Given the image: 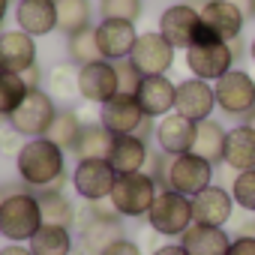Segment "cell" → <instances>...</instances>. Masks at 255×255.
I'll use <instances>...</instances> for the list:
<instances>
[{"mask_svg": "<svg viewBox=\"0 0 255 255\" xmlns=\"http://www.w3.org/2000/svg\"><path fill=\"white\" fill-rule=\"evenodd\" d=\"M0 240H3V237H0ZM0 246H3V243H0Z\"/></svg>", "mask_w": 255, "mask_h": 255, "instance_id": "obj_49", "label": "cell"}, {"mask_svg": "<svg viewBox=\"0 0 255 255\" xmlns=\"http://www.w3.org/2000/svg\"><path fill=\"white\" fill-rule=\"evenodd\" d=\"M201 27V12L192 0H177V3L165 6L159 12V33L177 48V51H186L192 42H195V33Z\"/></svg>", "mask_w": 255, "mask_h": 255, "instance_id": "obj_12", "label": "cell"}, {"mask_svg": "<svg viewBox=\"0 0 255 255\" xmlns=\"http://www.w3.org/2000/svg\"><path fill=\"white\" fill-rule=\"evenodd\" d=\"M57 99L45 90V87H30V93L24 96V102L9 114V126L21 135V138H39L48 132V126L57 114Z\"/></svg>", "mask_w": 255, "mask_h": 255, "instance_id": "obj_6", "label": "cell"}, {"mask_svg": "<svg viewBox=\"0 0 255 255\" xmlns=\"http://www.w3.org/2000/svg\"><path fill=\"white\" fill-rule=\"evenodd\" d=\"M228 255H255V231H240L237 237H231Z\"/></svg>", "mask_w": 255, "mask_h": 255, "instance_id": "obj_39", "label": "cell"}, {"mask_svg": "<svg viewBox=\"0 0 255 255\" xmlns=\"http://www.w3.org/2000/svg\"><path fill=\"white\" fill-rule=\"evenodd\" d=\"M27 246L33 255H75V231L63 225H42L27 240Z\"/></svg>", "mask_w": 255, "mask_h": 255, "instance_id": "obj_28", "label": "cell"}, {"mask_svg": "<svg viewBox=\"0 0 255 255\" xmlns=\"http://www.w3.org/2000/svg\"><path fill=\"white\" fill-rule=\"evenodd\" d=\"M117 66V81H120V93H135L138 90V84H141V72L135 69V63L126 57V60H117L114 63Z\"/></svg>", "mask_w": 255, "mask_h": 255, "instance_id": "obj_37", "label": "cell"}, {"mask_svg": "<svg viewBox=\"0 0 255 255\" xmlns=\"http://www.w3.org/2000/svg\"><path fill=\"white\" fill-rule=\"evenodd\" d=\"M15 174L18 180L33 189H63L69 183V171H66V150L57 147L51 138L39 135V138H24L18 156H15Z\"/></svg>", "mask_w": 255, "mask_h": 255, "instance_id": "obj_1", "label": "cell"}, {"mask_svg": "<svg viewBox=\"0 0 255 255\" xmlns=\"http://www.w3.org/2000/svg\"><path fill=\"white\" fill-rule=\"evenodd\" d=\"M0 255H33V249L27 243H3L0 246Z\"/></svg>", "mask_w": 255, "mask_h": 255, "instance_id": "obj_42", "label": "cell"}, {"mask_svg": "<svg viewBox=\"0 0 255 255\" xmlns=\"http://www.w3.org/2000/svg\"><path fill=\"white\" fill-rule=\"evenodd\" d=\"M66 60H69L72 66H87V63H93V60H102L99 45H96V30H93V27L66 36Z\"/></svg>", "mask_w": 255, "mask_h": 255, "instance_id": "obj_33", "label": "cell"}, {"mask_svg": "<svg viewBox=\"0 0 255 255\" xmlns=\"http://www.w3.org/2000/svg\"><path fill=\"white\" fill-rule=\"evenodd\" d=\"M120 237H126L123 219H102V216L90 213L87 207L78 210V225H75V252L78 255H102Z\"/></svg>", "mask_w": 255, "mask_h": 255, "instance_id": "obj_9", "label": "cell"}, {"mask_svg": "<svg viewBox=\"0 0 255 255\" xmlns=\"http://www.w3.org/2000/svg\"><path fill=\"white\" fill-rule=\"evenodd\" d=\"M102 255H144L141 252V246L135 243V240H129V237H120V240H114Z\"/></svg>", "mask_w": 255, "mask_h": 255, "instance_id": "obj_40", "label": "cell"}, {"mask_svg": "<svg viewBox=\"0 0 255 255\" xmlns=\"http://www.w3.org/2000/svg\"><path fill=\"white\" fill-rule=\"evenodd\" d=\"M174 57H177V48L159 30L138 33V42L129 54V60L135 63L141 75H168L174 69Z\"/></svg>", "mask_w": 255, "mask_h": 255, "instance_id": "obj_13", "label": "cell"}, {"mask_svg": "<svg viewBox=\"0 0 255 255\" xmlns=\"http://www.w3.org/2000/svg\"><path fill=\"white\" fill-rule=\"evenodd\" d=\"M213 90H216V108L222 114L243 120L246 114L255 111V78L246 69L234 66L219 81H213Z\"/></svg>", "mask_w": 255, "mask_h": 255, "instance_id": "obj_8", "label": "cell"}, {"mask_svg": "<svg viewBox=\"0 0 255 255\" xmlns=\"http://www.w3.org/2000/svg\"><path fill=\"white\" fill-rule=\"evenodd\" d=\"M39 195V207H42V222L45 225H63L72 228L78 225V207L72 204V198H66L63 189H42Z\"/></svg>", "mask_w": 255, "mask_h": 255, "instance_id": "obj_27", "label": "cell"}, {"mask_svg": "<svg viewBox=\"0 0 255 255\" xmlns=\"http://www.w3.org/2000/svg\"><path fill=\"white\" fill-rule=\"evenodd\" d=\"M18 30L30 36H48L57 30V0H18L15 6Z\"/></svg>", "mask_w": 255, "mask_h": 255, "instance_id": "obj_23", "label": "cell"}, {"mask_svg": "<svg viewBox=\"0 0 255 255\" xmlns=\"http://www.w3.org/2000/svg\"><path fill=\"white\" fill-rule=\"evenodd\" d=\"M42 225L45 222H42L39 195L24 183L6 186V195L0 201V237L6 243H27Z\"/></svg>", "mask_w": 255, "mask_h": 255, "instance_id": "obj_2", "label": "cell"}, {"mask_svg": "<svg viewBox=\"0 0 255 255\" xmlns=\"http://www.w3.org/2000/svg\"><path fill=\"white\" fill-rule=\"evenodd\" d=\"M21 135L12 129V126H3L0 129V156H6V159H15L18 156V150H21Z\"/></svg>", "mask_w": 255, "mask_h": 255, "instance_id": "obj_38", "label": "cell"}, {"mask_svg": "<svg viewBox=\"0 0 255 255\" xmlns=\"http://www.w3.org/2000/svg\"><path fill=\"white\" fill-rule=\"evenodd\" d=\"M222 165L231 171H249L255 168V129L249 123H237L225 135V153H222Z\"/></svg>", "mask_w": 255, "mask_h": 255, "instance_id": "obj_24", "label": "cell"}, {"mask_svg": "<svg viewBox=\"0 0 255 255\" xmlns=\"http://www.w3.org/2000/svg\"><path fill=\"white\" fill-rule=\"evenodd\" d=\"M195 126L189 117L171 111L165 117L156 120L153 126V141H156V150H162L165 156H180V153H189L192 150V141H195Z\"/></svg>", "mask_w": 255, "mask_h": 255, "instance_id": "obj_18", "label": "cell"}, {"mask_svg": "<svg viewBox=\"0 0 255 255\" xmlns=\"http://www.w3.org/2000/svg\"><path fill=\"white\" fill-rule=\"evenodd\" d=\"M96 30V45L102 60H126L132 54L135 42H138V30L132 21H123V18H99V24H93Z\"/></svg>", "mask_w": 255, "mask_h": 255, "instance_id": "obj_14", "label": "cell"}, {"mask_svg": "<svg viewBox=\"0 0 255 255\" xmlns=\"http://www.w3.org/2000/svg\"><path fill=\"white\" fill-rule=\"evenodd\" d=\"M183 60H186L189 75L204 78V81H219L225 72H231L237 66L231 42H225V39H198L183 51Z\"/></svg>", "mask_w": 255, "mask_h": 255, "instance_id": "obj_7", "label": "cell"}, {"mask_svg": "<svg viewBox=\"0 0 255 255\" xmlns=\"http://www.w3.org/2000/svg\"><path fill=\"white\" fill-rule=\"evenodd\" d=\"M225 135L228 129L216 120V117H207L195 126V141H192V153H198L201 159L213 162V165H222V153H225Z\"/></svg>", "mask_w": 255, "mask_h": 255, "instance_id": "obj_26", "label": "cell"}, {"mask_svg": "<svg viewBox=\"0 0 255 255\" xmlns=\"http://www.w3.org/2000/svg\"><path fill=\"white\" fill-rule=\"evenodd\" d=\"M174 111L189 117L192 123H201L207 117H213L216 111V90H213V81H204V78H183L177 81V102H174Z\"/></svg>", "mask_w": 255, "mask_h": 255, "instance_id": "obj_16", "label": "cell"}, {"mask_svg": "<svg viewBox=\"0 0 255 255\" xmlns=\"http://www.w3.org/2000/svg\"><path fill=\"white\" fill-rule=\"evenodd\" d=\"M24 81H27L30 87H42V66H39V63L30 66V69L24 72Z\"/></svg>", "mask_w": 255, "mask_h": 255, "instance_id": "obj_43", "label": "cell"}, {"mask_svg": "<svg viewBox=\"0 0 255 255\" xmlns=\"http://www.w3.org/2000/svg\"><path fill=\"white\" fill-rule=\"evenodd\" d=\"M183 249L189 255H228L231 246V234L222 225H204V222H192L183 237H180Z\"/></svg>", "mask_w": 255, "mask_h": 255, "instance_id": "obj_25", "label": "cell"}, {"mask_svg": "<svg viewBox=\"0 0 255 255\" xmlns=\"http://www.w3.org/2000/svg\"><path fill=\"white\" fill-rule=\"evenodd\" d=\"M147 228L165 240H180L183 231L195 222V213H192V198L189 195H180L168 186L159 189L153 207L147 210Z\"/></svg>", "mask_w": 255, "mask_h": 255, "instance_id": "obj_3", "label": "cell"}, {"mask_svg": "<svg viewBox=\"0 0 255 255\" xmlns=\"http://www.w3.org/2000/svg\"><path fill=\"white\" fill-rule=\"evenodd\" d=\"M159 180L147 171H135V174H117V183L111 189V204L123 219H144L147 210L153 207L156 195H159Z\"/></svg>", "mask_w": 255, "mask_h": 255, "instance_id": "obj_4", "label": "cell"}, {"mask_svg": "<svg viewBox=\"0 0 255 255\" xmlns=\"http://www.w3.org/2000/svg\"><path fill=\"white\" fill-rule=\"evenodd\" d=\"M249 60H252V63H255V36H252V39H249Z\"/></svg>", "mask_w": 255, "mask_h": 255, "instance_id": "obj_45", "label": "cell"}, {"mask_svg": "<svg viewBox=\"0 0 255 255\" xmlns=\"http://www.w3.org/2000/svg\"><path fill=\"white\" fill-rule=\"evenodd\" d=\"M69 183L81 201H102L111 195L117 183V171L111 168L108 159H75Z\"/></svg>", "mask_w": 255, "mask_h": 255, "instance_id": "obj_11", "label": "cell"}, {"mask_svg": "<svg viewBox=\"0 0 255 255\" xmlns=\"http://www.w3.org/2000/svg\"><path fill=\"white\" fill-rule=\"evenodd\" d=\"M249 18H255V0H249Z\"/></svg>", "mask_w": 255, "mask_h": 255, "instance_id": "obj_47", "label": "cell"}, {"mask_svg": "<svg viewBox=\"0 0 255 255\" xmlns=\"http://www.w3.org/2000/svg\"><path fill=\"white\" fill-rule=\"evenodd\" d=\"M150 117L144 114L135 93H117L99 105V123L111 135H138Z\"/></svg>", "mask_w": 255, "mask_h": 255, "instance_id": "obj_10", "label": "cell"}, {"mask_svg": "<svg viewBox=\"0 0 255 255\" xmlns=\"http://www.w3.org/2000/svg\"><path fill=\"white\" fill-rule=\"evenodd\" d=\"M231 195H234V204H237L240 210L255 213V168H249V171H234Z\"/></svg>", "mask_w": 255, "mask_h": 255, "instance_id": "obj_36", "label": "cell"}, {"mask_svg": "<svg viewBox=\"0 0 255 255\" xmlns=\"http://www.w3.org/2000/svg\"><path fill=\"white\" fill-rule=\"evenodd\" d=\"M36 63H39L36 36H30L24 30H3L0 33V69L3 72L24 75Z\"/></svg>", "mask_w": 255, "mask_h": 255, "instance_id": "obj_19", "label": "cell"}, {"mask_svg": "<svg viewBox=\"0 0 255 255\" xmlns=\"http://www.w3.org/2000/svg\"><path fill=\"white\" fill-rule=\"evenodd\" d=\"M150 144L141 135H114L111 150H108V162L117 174H135L144 171L150 162Z\"/></svg>", "mask_w": 255, "mask_h": 255, "instance_id": "obj_21", "label": "cell"}, {"mask_svg": "<svg viewBox=\"0 0 255 255\" xmlns=\"http://www.w3.org/2000/svg\"><path fill=\"white\" fill-rule=\"evenodd\" d=\"M99 15L138 24V18L144 15V0H99Z\"/></svg>", "mask_w": 255, "mask_h": 255, "instance_id": "obj_35", "label": "cell"}, {"mask_svg": "<svg viewBox=\"0 0 255 255\" xmlns=\"http://www.w3.org/2000/svg\"><path fill=\"white\" fill-rule=\"evenodd\" d=\"M111 141H114V135L99 120L96 123H84V129H81V135H78V141L72 147V156L75 159H108Z\"/></svg>", "mask_w": 255, "mask_h": 255, "instance_id": "obj_29", "label": "cell"}, {"mask_svg": "<svg viewBox=\"0 0 255 255\" xmlns=\"http://www.w3.org/2000/svg\"><path fill=\"white\" fill-rule=\"evenodd\" d=\"M150 255H189V252L183 249V243H180V240H165V243H159Z\"/></svg>", "mask_w": 255, "mask_h": 255, "instance_id": "obj_41", "label": "cell"}, {"mask_svg": "<svg viewBox=\"0 0 255 255\" xmlns=\"http://www.w3.org/2000/svg\"><path fill=\"white\" fill-rule=\"evenodd\" d=\"M6 12H9V0H0V24L6 21Z\"/></svg>", "mask_w": 255, "mask_h": 255, "instance_id": "obj_44", "label": "cell"}, {"mask_svg": "<svg viewBox=\"0 0 255 255\" xmlns=\"http://www.w3.org/2000/svg\"><path fill=\"white\" fill-rule=\"evenodd\" d=\"M45 90L57 99V105H66L78 96V66L72 63H57L45 75Z\"/></svg>", "mask_w": 255, "mask_h": 255, "instance_id": "obj_32", "label": "cell"}, {"mask_svg": "<svg viewBox=\"0 0 255 255\" xmlns=\"http://www.w3.org/2000/svg\"><path fill=\"white\" fill-rule=\"evenodd\" d=\"M3 195H6V186H3V183H0V201H3Z\"/></svg>", "mask_w": 255, "mask_h": 255, "instance_id": "obj_48", "label": "cell"}, {"mask_svg": "<svg viewBox=\"0 0 255 255\" xmlns=\"http://www.w3.org/2000/svg\"><path fill=\"white\" fill-rule=\"evenodd\" d=\"M135 99L141 102L144 114L150 120H159L165 114L174 111V102H177V84L168 78V75H144L138 90H135Z\"/></svg>", "mask_w": 255, "mask_h": 255, "instance_id": "obj_20", "label": "cell"}, {"mask_svg": "<svg viewBox=\"0 0 255 255\" xmlns=\"http://www.w3.org/2000/svg\"><path fill=\"white\" fill-rule=\"evenodd\" d=\"M198 12H201V21L204 27H210L219 39L231 42L237 36H243V27H246V9L234 0H201L198 3Z\"/></svg>", "mask_w": 255, "mask_h": 255, "instance_id": "obj_17", "label": "cell"}, {"mask_svg": "<svg viewBox=\"0 0 255 255\" xmlns=\"http://www.w3.org/2000/svg\"><path fill=\"white\" fill-rule=\"evenodd\" d=\"M243 123H249L252 129H255V111H252V114H246V117H243Z\"/></svg>", "mask_w": 255, "mask_h": 255, "instance_id": "obj_46", "label": "cell"}, {"mask_svg": "<svg viewBox=\"0 0 255 255\" xmlns=\"http://www.w3.org/2000/svg\"><path fill=\"white\" fill-rule=\"evenodd\" d=\"M234 195L231 189L219 186V183H210L204 192H198L192 198V213H195V222H204V225H222L231 222V213H234Z\"/></svg>", "mask_w": 255, "mask_h": 255, "instance_id": "obj_22", "label": "cell"}, {"mask_svg": "<svg viewBox=\"0 0 255 255\" xmlns=\"http://www.w3.org/2000/svg\"><path fill=\"white\" fill-rule=\"evenodd\" d=\"M117 93L120 81H117V66L111 60H93L87 66H78V96L84 102L102 105Z\"/></svg>", "mask_w": 255, "mask_h": 255, "instance_id": "obj_15", "label": "cell"}, {"mask_svg": "<svg viewBox=\"0 0 255 255\" xmlns=\"http://www.w3.org/2000/svg\"><path fill=\"white\" fill-rule=\"evenodd\" d=\"M81 129H84V120L78 117V111L69 108V105H60L57 114H54V120H51V126H48V132H45V138H51L57 147H63L66 153H72Z\"/></svg>", "mask_w": 255, "mask_h": 255, "instance_id": "obj_30", "label": "cell"}, {"mask_svg": "<svg viewBox=\"0 0 255 255\" xmlns=\"http://www.w3.org/2000/svg\"><path fill=\"white\" fill-rule=\"evenodd\" d=\"M213 162L201 159L198 153H180V156H165V168H162V180L159 186H168L180 195L195 198L198 192H204L213 183Z\"/></svg>", "mask_w": 255, "mask_h": 255, "instance_id": "obj_5", "label": "cell"}, {"mask_svg": "<svg viewBox=\"0 0 255 255\" xmlns=\"http://www.w3.org/2000/svg\"><path fill=\"white\" fill-rule=\"evenodd\" d=\"M27 93H30V84L24 81V75H18V72H3V69H0V114L9 117V114L24 102Z\"/></svg>", "mask_w": 255, "mask_h": 255, "instance_id": "obj_34", "label": "cell"}, {"mask_svg": "<svg viewBox=\"0 0 255 255\" xmlns=\"http://www.w3.org/2000/svg\"><path fill=\"white\" fill-rule=\"evenodd\" d=\"M93 27V3L90 0H57V30L72 36L78 30Z\"/></svg>", "mask_w": 255, "mask_h": 255, "instance_id": "obj_31", "label": "cell"}]
</instances>
